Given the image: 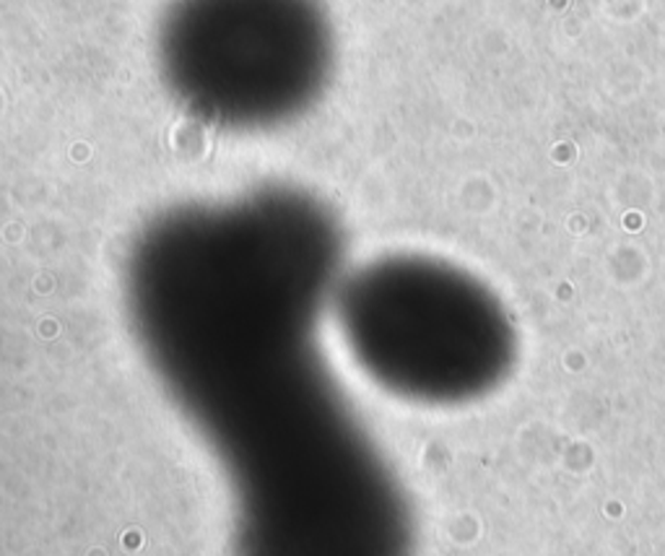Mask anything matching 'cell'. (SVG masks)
<instances>
[{
	"label": "cell",
	"mask_w": 665,
	"mask_h": 556,
	"mask_svg": "<svg viewBox=\"0 0 665 556\" xmlns=\"http://www.w3.org/2000/svg\"><path fill=\"white\" fill-rule=\"evenodd\" d=\"M323 287L307 250H170L136 268V323L229 478L234 556H413L404 489L312 346Z\"/></svg>",
	"instance_id": "obj_1"
}]
</instances>
